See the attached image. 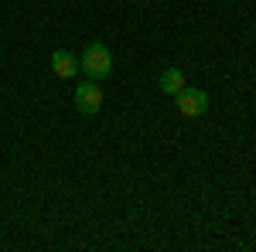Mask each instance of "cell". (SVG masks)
I'll return each instance as SVG.
<instances>
[{"mask_svg":"<svg viewBox=\"0 0 256 252\" xmlns=\"http://www.w3.org/2000/svg\"><path fill=\"white\" fill-rule=\"evenodd\" d=\"M52 72L58 78H72V75H79L82 72V61L72 55V51H65V48H58L55 55H52Z\"/></svg>","mask_w":256,"mask_h":252,"instance_id":"277c9868","label":"cell"},{"mask_svg":"<svg viewBox=\"0 0 256 252\" xmlns=\"http://www.w3.org/2000/svg\"><path fill=\"white\" fill-rule=\"evenodd\" d=\"M79 61H82V72H86L89 78H96V82L113 72V55H110V48H106L102 41H92V44L82 51Z\"/></svg>","mask_w":256,"mask_h":252,"instance_id":"6da1fadb","label":"cell"},{"mask_svg":"<svg viewBox=\"0 0 256 252\" xmlns=\"http://www.w3.org/2000/svg\"><path fill=\"white\" fill-rule=\"evenodd\" d=\"M174 102H178V113H181V116H188V119L202 116V113L208 109V96H205L202 89H188V85L174 96Z\"/></svg>","mask_w":256,"mask_h":252,"instance_id":"3957f363","label":"cell"},{"mask_svg":"<svg viewBox=\"0 0 256 252\" xmlns=\"http://www.w3.org/2000/svg\"><path fill=\"white\" fill-rule=\"evenodd\" d=\"M76 109H79L82 116H96L99 109H102V89L96 85V78L82 82L79 89H76Z\"/></svg>","mask_w":256,"mask_h":252,"instance_id":"7a4b0ae2","label":"cell"},{"mask_svg":"<svg viewBox=\"0 0 256 252\" xmlns=\"http://www.w3.org/2000/svg\"><path fill=\"white\" fill-rule=\"evenodd\" d=\"M158 85H160V92H164V96H178L188 82H184V72H181V68H168V72L160 75Z\"/></svg>","mask_w":256,"mask_h":252,"instance_id":"5b68a950","label":"cell"}]
</instances>
